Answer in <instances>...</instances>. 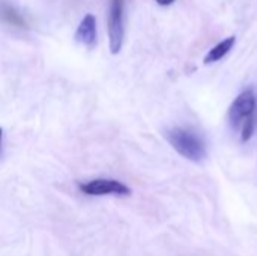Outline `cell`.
I'll return each mask as SVG.
<instances>
[{
  "instance_id": "52a82bcc",
  "label": "cell",
  "mask_w": 257,
  "mask_h": 256,
  "mask_svg": "<svg viewBox=\"0 0 257 256\" xmlns=\"http://www.w3.org/2000/svg\"><path fill=\"white\" fill-rule=\"evenodd\" d=\"M0 17H2L3 21L9 23L12 26H18V27L24 26L23 17L14 8H11L9 5H0Z\"/></svg>"
},
{
  "instance_id": "7a4b0ae2",
  "label": "cell",
  "mask_w": 257,
  "mask_h": 256,
  "mask_svg": "<svg viewBox=\"0 0 257 256\" xmlns=\"http://www.w3.org/2000/svg\"><path fill=\"white\" fill-rule=\"evenodd\" d=\"M123 12H125V0H110L107 32H108V45L113 54H117L123 45V38H125Z\"/></svg>"
},
{
  "instance_id": "8992f818",
  "label": "cell",
  "mask_w": 257,
  "mask_h": 256,
  "mask_svg": "<svg viewBox=\"0 0 257 256\" xmlns=\"http://www.w3.org/2000/svg\"><path fill=\"white\" fill-rule=\"evenodd\" d=\"M235 42H236V38H235V36H229V38L223 39L221 42H218V44H217L215 47H212V48L208 51V54L205 56V59H203L205 65H209V63H214V62H218L220 59H223V57L233 48Z\"/></svg>"
},
{
  "instance_id": "30bf717a",
  "label": "cell",
  "mask_w": 257,
  "mask_h": 256,
  "mask_svg": "<svg viewBox=\"0 0 257 256\" xmlns=\"http://www.w3.org/2000/svg\"><path fill=\"white\" fill-rule=\"evenodd\" d=\"M2 136H3V130L0 128V143H2Z\"/></svg>"
},
{
  "instance_id": "ba28073f",
  "label": "cell",
  "mask_w": 257,
  "mask_h": 256,
  "mask_svg": "<svg viewBox=\"0 0 257 256\" xmlns=\"http://www.w3.org/2000/svg\"><path fill=\"white\" fill-rule=\"evenodd\" d=\"M254 133V121L251 116H248L244 122V128H242V142H247L250 140V137L253 136Z\"/></svg>"
},
{
  "instance_id": "5b68a950",
  "label": "cell",
  "mask_w": 257,
  "mask_h": 256,
  "mask_svg": "<svg viewBox=\"0 0 257 256\" xmlns=\"http://www.w3.org/2000/svg\"><path fill=\"white\" fill-rule=\"evenodd\" d=\"M75 41L87 48L95 47V44H96V20L92 14L84 15V18L80 21L77 32H75Z\"/></svg>"
},
{
  "instance_id": "3957f363",
  "label": "cell",
  "mask_w": 257,
  "mask_h": 256,
  "mask_svg": "<svg viewBox=\"0 0 257 256\" xmlns=\"http://www.w3.org/2000/svg\"><path fill=\"white\" fill-rule=\"evenodd\" d=\"M80 190L87 196H107V195H116V196H130L131 189L125 186L123 183L117 180H92L89 183L80 184Z\"/></svg>"
},
{
  "instance_id": "9c48e42d",
  "label": "cell",
  "mask_w": 257,
  "mask_h": 256,
  "mask_svg": "<svg viewBox=\"0 0 257 256\" xmlns=\"http://www.w3.org/2000/svg\"><path fill=\"white\" fill-rule=\"evenodd\" d=\"M158 5H161V6H169V5H172L175 0H155Z\"/></svg>"
},
{
  "instance_id": "6da1fadb",
  "label": "cell",
  "mask_w": 257,
  "mask_h": 256,
  "mask_svg": "<svg viewBox=\"0 0 257 256\" xmlns=\"http://www.w3.org/2000/svg\"><path fill=\"white\" fill-rule=\"evenodd\" d=\"M166 139L179 155L190 161L200 163L206 158V148L203 142L190 130L172 128L166 131Z\"/></svg>"
},
{
  "instance_id": "277c9868",
  "label": "cell",
  "mask_w": 257,
  "mask_h": 256,
  "mask_svg": "<svg viewBox=\"0 0 257 256\" xmlns=\"http://www.w3.org/2000/svg\"><path fill=\"white\" fill-rule=\"evenodd\" d=\"M256 107V97L251 91H245L238 95V98L232 103L229 109V121L233 127H238L239 122L245 121L253 115Z\"/></svg>"
}]
</instances>
